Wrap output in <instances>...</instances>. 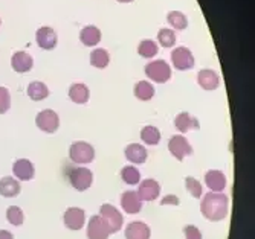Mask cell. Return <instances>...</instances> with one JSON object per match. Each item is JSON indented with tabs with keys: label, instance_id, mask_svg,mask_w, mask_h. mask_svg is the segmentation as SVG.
I'll list each match as a JSON object with an SVG mask.
<instances>
[{
	"label": "cell",
	"instance_id": "19",
	"mask_svg": "<svg viewBox=\"0 0 255 239\" xmlns=\"http://www.w3.org/2000/svg\"><path fill=\"white\" fill-rule=\"evenodd\" d=\"M174 125H176V128H177L180 133H187V131H190V130H193V128H194V130L199 128L197 119H196L194 116L188 114V113H180V114H177L176 119H174Z\"/></svg>",
	"mask_w": 255,
	"mask_h": 239
},
{
	"label": "cell",
	"instance_id": "3",
	"mask_svg": "<svg viewBox=\"0 0 255 239\" xmlns=\"http://www.w3.org/2000/svg\"><path fill=\"white\" fill-rule=\"evenodd\" d=\"M145 75L154 82H167L171 78V69L164 60H156L145 66Z\"/></svg>",
	"mask_w": 255,
	"mask_h": 239
},
{
	"label": "cell",
	"instance_id": "7",
	"mask_svg": "<svg viewBox=\"0 0 255 239\" xmlns=\"http://www.w3.org/2000/svg\"><path fill=\"white\" fill-rule=\"evenodd\" d=\"M168 150H170V153L179 161H182L185 156L193 154V148H191V145L188 143V140L185 139L183 136H179V134L177 136H173L170 139V142H168Z\"/></svg>",
	"mask_w": 255,
	"mask_h": 239
},
{
	"label": "cell",
	"instance_id": "35",
	"mask_svg": "<svg viewBox=\"0 0 255 239\" xmlns=\"http://www.w3.org/2000/svg\"><path fill=\"white\" fill-rule=\"evenodd\" d=\"M183 232L187 239H202V233L196 226H187L183 229Z\"/></svg>",
	"mask_w": 255,
	"mask_h": 239
},
{
	"label": "cell",
	"instance_id": "16",
	"mask_svg": "<svg viewBox=\"0 0 255 239\" xmlns=\"http://www.w3.org/2000/svg\"><path fill=\"white\" fill-rule=\"evenodd\" d=\"M12 172L18 180H31L34 177V164L26 160V159H20L14 163L12 166Z\"/></svg>",
	"mask_w": 255,
	"mask_h": 239
},
{
	"label": "cell",
	"instance_id": "34",
	"mask_svg": "<svg viewBox=\"0 0 255 239\" xmlns=\"http://www.w3.org/2000/svg\"><path fill=\"white\" fill-rule=\"evenodd\" d=\"M11 107V96L9 91L5 87H0V114H3Z\"/></svg>",
	"mask_w": 255,
	"mask_h": 239
},
{
	"label": "cell",
	"instance_id": "14",
	"mask_svg": "<svg viewBox=\"0 0 255 239\" xmlns=\"http://www.w3.org/2000/svg\"><path fill=\"white\" fill-rule=\"evenodd\" d=\"M32 57L28 54V52H15L11 58V66L15 72H18V74H25V72H29L32 69Z\"/></svg>",
	"mask_w": 255,
	"mask_h": 239
},
{
	"label": "cell",
	"instance_id": "20",
	"mask_svg": "<svg viewBox=\"0 0 255 239\" xmlns=\"http://www.w3.org/2000/svg\"><path fill=\"white\" fill-rule=\"evenodd\" d=\"M69 98L75 104H86L90 98V91L86 84L77 82L69 88Z\"/></svg>",
	"mask_w": 255,
	"mask_h": 239
},
{
	"label": "cell",
	"instance_id": "24",
	"mask_svg": "<svg viewBox=\"0 0 255 239\" xmlns=\"http://www.w3.org/2000/svg\"><path fill=\"white\" fill-rule=\"evenodd\" d=\"M28 96L32 101H43L49 96V88L40 81H34L28 85Z\"/></svg>",
	"mask_w": 255,
	"mask_h": 239
},
{
	"label": "cell",
	"instance_id": "18",
	"mask_svg": "<svg viewBox=\"0 0 255 239\" xmlns=\"http://www.w3.org/2000/svg\"><path fill=\"white\" fill-rule=\"evenodd\" d=\"M127 239H150V227L144 223H130L126 229Z\"/></svg>",
	"mask_w": 255,
	"mask_h": 239
},
{
	"label": "cell",
	"instance_id": "13",
	"mask_svg": "<svg viewBox=\"0 0 255 239\" xmlns=\"http://www.w3.org/2000/svg\"><path fill=\"white\" fill-rule=\"evenodd\" d=\"M121 206L123 209L127 212V213H139L142 209V201L141 198H139L137 192H133V190H127V192H124L123 198H121Z\"/></svg>",
	"mask_w": 255,
	"mask_h": 239
},
{
	"label": "cell",
	"instance_id": "17",
	"mask_svg": "<svg viewBox=\"0 0 255 239\" xmlns=\"http://www.w3.org/2000/svg\"><path fill=\"white\" fill-rule=\"evenodd\" d=\"M205 183L211 189V192H222L226 187V177L220 171H208L205 175Z\"/></svg>",
	"mask_w": 255,
	"mask_h": 239
},
{
	"label": "cell",
	"instance_id": "33",
	"mask_svg": "<svg viewBox=\"0 0 255 239\" xmlns=\"http://www.w3.org/2000/svg\"><path fill=\"white\" fill-rule=\"evenodd\" d=\"M185 184H187L188 192L194 198H200L202 197V184H200V181H197L193 177H187V178H185Z\"/></svg>",
	"mask_w": 255,
	"mask_h": 239
},
{
	"label": "cell",
	"instance_id": "8",
	"mask_svg": "<svg viewBox=\"0 0 255 239\" xmlns=\"http://www.w3.org/2000/svg\"><path fill=\"white\" fill-rule=\"evenodd\" d=\"M171 61L177 70H188L194 66V57L187 47H176L171 52Z\"/></svg>",
	"mask_w": 255,
	"mask_h": 239
},
{
	"label": "cell",
	"instance_id": "15",
	"mask_svg": "<svg viewBox=\"0 0 255 239\" xmlns=\"http://www.w3.org/2000/svg\"><path fill=\"white\" fill-rule=\"evenodd\" d=\"M197 81H199V85L205 90H216L220 84L219 75L211 69L200 70L199 75H197Z\"/></svg>",
	"mask_w": 255,
	"mask_h": 239
},
{
	"label": "cell",
	"instance_id": "36",
	"mask_svg": "<svg viewBox=\"0 0 255 239\" xmlns=\"http://www.w3.org/2000/svg\"><path fill=\"white\" fill-rule=\"evenodd\" d=\"M162 204H174V206H177L179 204V200L176 197H167V198L162 200Z\"/></svg>",
	"mask_w": 255,
	"mask_h": 239
},
{
	"label": "cell",
	"instance_id": "31",
	"mask_svg": "<svg viewBox=\"0 0 255 239\" xmlns=\"http://www.w3.org/2000/svg\"><path fill=\"white\" fill-rule=\"evenodd\" d=\"M157 40H159V43H160L162 47H173L174 43H176V34H174V31H171V29L164 28V29H160V31H159Z\"/></svg>",
	"mask_w": 255,
	"mask_h": 239
},
{
	"label": "cell",
	"instance_id": "5",
	"mask_svg": "<svg viewBox=\"0 0 255 239\" xmlns=\"http://www.w3.org/2000/svg\"><path fill=\"white\" fill-rule=\"evenodd\" d=\"M69 180H71V184L81 192V190H86L92 186L94 175L87 168H72L69 171Z\"/></svg>",
	"mask_w": 255,
	"mask_h": 239
},
{
	"label": "cell",
	"instance_id": "26",
	"mask_svg": "<svg viewBox=\"0 0 255 239\" xmlns=\"http://www.w3.org/2000/svg\"><path fill=\"white\" fill-rule=\"evenodd\" d=\"M157 52H159L157 43L153 40H144L137 46V54L144 58H153L154 55H157Z\"/></svg>",
	"mask_w": 255,
	"mask_h": 239
},
{
	"label": "cell",
	"instance_id": "12",
	"mask_svg": "<svg viewBox=\"0 0 255 239\" xmlns=\"http://www.w3.org/2000/svg\"><path fill=\"white\" fill-rule=\"evenodd\" d=\"M35 38H37L38 46L44 51H51L57 46V34L52 28H48V26L40 28L35 34Z\"/></svg>",
	"mask_w": 255,
	"mask_h": 239
},
{
	"label": "cell",
	"instance_id": "4",
	"mask_svg": "<svg viewBox=\"0 0 255 239\" xmlns=\"http://www.w3.org/2000/svg\"><path fill=\"white\" fill-rule=\"evenodd\" d=\"M71 160L74 163H80V164H86L94 161L95 159V151L92 148V145H89L87 142H74L71 145Z\"/></svg>",
	"mask_w": 255,
	"mask_h": 239
},
{
	"label": "cell",
	"instance_id": "10",
	"mask_svg": "<svg viewBox=\"0 0 255 239\" xmlns=\"http://www.w3.org/2000/svg\"><path fill=\"white\" fill-rule=\"evenodd\" d=\"M159 194H160V186L153 178H147L139 184L137 195L141 198V201H153L159 197Z\"/></svg>",
	"mask_w": 255,
	"mask_h": 239
},
{
	"label": "cell",
	"instance_id": "25",
	"mask_svg": "<svg viewBox=\"0 0 255 239\" xmlns=\"http://www.w3.org/2000/svg\"><path fill=\"white\" fill-rule=\"evenodd\" d=\"M134 96L141 101H150L154 96V87L148 81H139L134 85Z\"/></svg>",
	"mask_w": 255,
	"mask_h": 239
},
{
	"label": "cell",
	"instance_id": "28",
	"mask_svg": "<svg viewBox=\"0 0 255 239\" xmlns=\"http://www.w3.org/2000/svg\"><path fill=\"white\" fill-rule=\"evenodd\" d=\"M141 139L142 142H145L147 145H157L159 140H160V133L156 127H144L141 131Z\"/></svg>",
	"mask_w": 255,
	"mask_h": 239
},
{
	"label": "cell",
	"instance_id": "30",
	"mask_svg": "<svg viewBox=\"0 0 255 239\" xmlns=\"http://www.w3.org/2000/svg\"><path fill=\"white\" fill-rule=\"evenodd\" d=\"M121 177H123L124 183H127V184H137L139 180H141V174H139V171L134 168V166H126V168H123Z\"/></svg>",
	"mask_w": 255,
	"mask_h": 239
},
{
	"label": "cell",
	"instance_id": "37",
	"mask_svg": "<svg viewBox=\"0 0 255 239\" xmlns=\"http://www.w3.org/2000/svg\"><path fill=\"white\" fill-rule=\"evenodd\" d=\"M0 239H14V236L6 230H0Z\"/></svg>",
	"mask_w": 255,
	"mask_h": 239
},
{
	"label": "cell",
	"instance_id": "38",
	"mask_svg": "<svg viewBox=\"0 0 255 239\" xmlns=\"http://www.w3.org/2000/svg\"><path fill=\"white\" fill-rule=\"evenodd\" d=\"M117 2H121V3H130L133 0H117Z\"/></svg>",
	"mask_w": 255,
	"mask_h": 239
},
{
	"label": "cell",
	"instance_id": "21",
	"mask_svg": "<svg viewBox=\"0 0 255 239\" xmlns=\"http://www.w3.org/2000/svg\"><path fill=\"white\" fill-rule=\"evenodd\" d=\"M20 194V183L12 177H3L0 180V195L14 198Z\"/></svg>",
	"mask_w": 255,
	"mask_h": 239
},
{
	"label": "cell",
	"instance_id": "29",
	"mask_svg": "<svg viewBox=\"0 0 255 239\" xmlns=\"http://www.w3.org/2000/svg\"><path fill=\"white\" fill-rule=\"evenodd\" d=\"M168 23L170 25L174 28V29H179V31H182V29H185L188 26V20H187V17H185V14H182V12H179V11H171L170 14H168Z\"/></svg>",
	"mask_w": 255,
	"mask_h": 239
},
{
	"label": "cell",
	"instance_id": "1",
	"mask_svg": "<svg viewBox=\"0 0 255 239\" xmlns=\"http://www.w3.org/2000/svg\"><path fill=\"white\" fill-rule=\"evenodd\" d=\"M229 210V200L225 194L220 192H210L203 197L200 204L202 215L210 221H222Z\"/></svg>",
	"mask_w": 255,
	"mask_h": 239
},
{
	"label": "cell",
	"instance_id": "9",
	"mask_svg": "<svg viewBox=\"0 0 255 239\" xmlns=\"http://www.w3.org/2000/svg\"><path fill=\"white\" fill-rule=\"evenodd\" d=\"M86 221V215L83 209L78 207H71L64 212V226L69 230H80L83 229Z\"/></svg>",
	"mask_w": 255,
	"mask_h": 239
},
{
	"label": "cell",
	"instance_id": "22",
	"mask_svg": "<svg viewBox=\"0 0 255 239\" xmlns=\"http://www.w3.org/2000/svg\"><path fill=\"white\" fill-rule=\"evenodd\" d=\"M126 159L130 160L134 164H141L145 163L147 160V150L142 145H137V143H131L126 148Z\"/></svg>",
	"mask_w": 255,
	"mask_h": 239
},
{
	"label": "cell",
	"instance_id": "11",
	"mask_svg": "<svg viewBox=\"0 0 255 239\" xmlns=\"http://www.w3.org/2000/svg\"><path fill=\"white\" fill-rule=\"evenodd\" d=\"M109 230L104 224V221L101 220L100 215L97 217H92L87 226V238L89 239H107L109 238Z\"/></svg>",
	"mask_w": 255,
	"mask_h": 239
},
{
	"label": "cell",
	"instance_id": "23",
	"mask_svg": "<svg viewBox=\"0 0 255 239\" xmlns=\"http://www.w3.org/2000/svg\"><path fill=\"white\" fill-rule=\"evenodd\" d=\"M80 40L86 46H97L101 41V31L97 26H86L80 34Z\"/></svg>",
	"mask_w": 255,
	"mask_h": 239
},
{
	"label": "cell",
	"instance_id": "6",
	"mask_svg": "<svg viewBox=\"0 0 255 239\" xmlns=\"http://www.w3.org/2000/svg\"><path fill=\"white\" fill-rule=\"evenodd\" d=\"M35 124L44 133H55L60 127V117L52 110H43L37 114Z\"/></svg>",
	"mask_w": 255,
	"mask_h": 239
},
{
	"label": "cell",
	"instance_id": "32",
	"mask_svg": "<svg viewBox=\"0 0 255 239\" xmlns=\"http://www.w3.org/2000/svg\"><path fill=\"white\" fill-rule=\"evenodd\" d=\"M6 220L12 224V226H21L23 224V212L20 210V207L12 206L6 210Z\"/></svg>",
	"mask_w": 255,
	"mask_h": 239
},
{
	"label": "cell",
	"instance_id": "2",
	"mask_svg": "<svg viewBox=\"0 0 255 239\" xmlns=\"http://www.w3.org/2000/svg\"><path fill=\"white\" fill-rule=\"evenodd\" d=\"M100 217L104 221L109 233H117L118 230H121L124 218H123V215L118 212V209H115L110 204H103L101 210H100Z\"/></svg>",
	"mask_w": 255,
	"mask_h": 239
},
{
	"label": "cell",
	"instance_id": "27",
	"mask_svg": "<svg viewBox=\"0 0 255 239\" xmlns=\"http://www.w3.org/2000/svg\"><path fill=\"white\" fill-rule=\"evenodd\" d=\"M109 61H110L109 52L104 51V49H95L94 52L90 54V64L94 67L104 69V67H107Z\"/></svg>",
	"mask_w": 255,
	"mask_h": 239
}]
</instances>
